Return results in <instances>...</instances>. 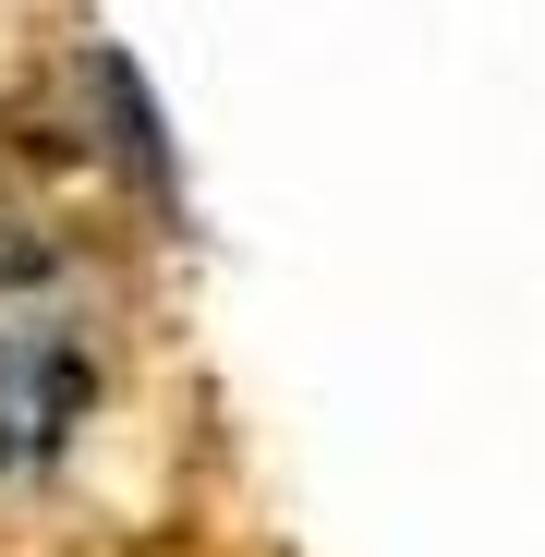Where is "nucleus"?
Masks as SVG:
<instances>
[{
    "label": "nucleus",
    "mask_w": 545,
    "mask_h": 557,
    "mask_svg": "<svg viewBox=\"0 0 545 557\" xmlns=\"http://www.w3.org/2000/svg\"><path fill=\"white\" fill-rule=\"evenodd\" d=\"M98 315H85L73 267L37 231H0V485L61 473V448L98 412Z\"/></svg>",
    "instance_id": "1"
}]
</instances>
